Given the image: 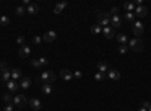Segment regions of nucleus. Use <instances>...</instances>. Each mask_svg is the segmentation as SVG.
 Listing matches in <instances>:
<instances>
[{
    "label": "nucleus",
    "instance_id": "obj_36",
    "mask_svg": "<svg viewBox=\"0 0 151 111\" xmlns=\"http://www.w3.org/2000/svg\"><path fill=\"white\" fill-rule=\"evenodd\" d=\"M150 105H151V104H150L148 101H143V102H142V108H147V110H148Z\"/></svg>",
    "mask_w": 151,
    "mask_h": 111
},
{
    "label": "nucleus",
    "instance_id": "obj_38",
    "mask_svg": "<svg viewBox=\"0 0 151 111\" xmlns=\"http://www.w3.org/2000/svg\"><path fill=\"white\" fill-rule=\"evenodd\" d=\"M74 75H76V78H82V71H76V72H74Z\"/></svg>",
    "mask_w": 151,
    "mask_h": 111
},
{
    "label": "nucleus",
    "instance_id": "obj_41",
    "mask_svg": "<svg viewBox=\"0 0 151 111\" xmlns=\"http://www.w3.org/2000/svg\"><path fill=\"white\" fill-rule=\"evenodd\" d=\"M148 111H151V105H150V108H148Z\"/></svg>",
    "mask_w": 151,
    "mask_h": 111
},
{
    "label": "nucleus",
    "instance_id": "obj_3",
    "mask_svg": "<svg viewBox=\"0 0 151 111\" xmlns=\"http://www.w3.org/2000/svg\"><path fill=\"white\" fill-rule=\"evenodd\" d=\"M128 48H132L135 53H141V51H143V42H142V39L133 38L132 41L128 42Z\"/></svg>",
    "mask_w": 151,
    "mask_h": 111
},
{
    "label": "nucleus",
    "instance_id": "obj_11",
    "mask_svg": "<svg viewBox=\"0 0 151 111\" xmlns=\"http://www.w3.org/2000/svg\"><path fill=\"white\" fill-rule=\"evenodd\" d=\"M56 32H53V30H50V32H47V33H44V36H42V41H45V42H53V41H56Z\"/></svg>",
    "mask_w": 151,
    "mask_h": 111
},
{
    "label": "nucleus",
    "instance_id": "obj_8",
    "mask_svg": "<svg viewBox=\"0 0 151 111\" xmlns=\"http://www.w3.org/2000/svg\"><path fill=\"white\" fill-rule=\"evenodd\" d=\"M11 78V71L9 69H0V81L2 83H8Z\"/></svg>",
    "mask_w": 151,
    "mask_h": 111
},
{
    "label": "nucleus",
    "instance_id": "obj_15",
    "mask_svg": "<svg viewBox=\"0 0 151 111\" xmlns=\"http://www.w3.org/2000/svg\"><path fill=\"white\" fill-rule=\"evenodd\" d=\"M29 105H30V108L32 110H41V101L39 99H36V98H32V99L29 101Z\"/></svg>",
    "mask_w": 151,
    "mask_h": 111
},
{
    "label": "nucleus",
    "instance_id": "obj_18",
    "mask_svg": "<svg viewBox=\"0 0 151 111\" xmlns=\"http://www.w3.org/2000/svg\"><path fill=\"white\" fill-rule=\"evenodd\" d=\"M97 68H98V72H103V74H107V71H109V66L106 62H98Z\"/></svg>",
    "mask_w": 151,
    "mask_h": 111
},
{
    "label": "nucleus",
    "instance_id": "obj_13",
    "mask_svg": "<svg viewBox=\"0 0 151 111\" xmlns=\"http://www.w3.org/2000/svg\"><path fill=\"white\" fill-rule=\"evenodd\" d=\"M106 75L110 78V80H113V81H116V80H120V78H121L120 71H116V69H109Z\"/></svg>",
    "mask_w": 151,
    "mask_h": 111
},
{
    "label": "nucleus",
    "instance_id": "obj_10",
    "mask_svg": "<svg viewBox=\"0 0 151 111\" xmlns=\"http://www.w3.org/2000/svg\"><path fill=\"white\" fill-rule=\"evenodd\" d=\"M6 87H8V90H9L11 93H15L17 90L20 89V84L17 81H14V80H9L8 83H6Z\"/></svg>",
    "mask_w": 151,
    "mask_h": 111
},
{
    "label": "nucleus",
    "instance_id": "obj_37",
    "mask_svg": "<svg viewBox=\"0 0 151 111\" xmlns=\"http://www.w3.org/2000/svg\"><path fill=\"white\" fill-rule=\"evenodd\" d=\"M110 12H112L110 15H118V8H116V6H113V8L110 9Z\"/></svg>",
    "mask_w": 151,
    "mask_h": 111
},
{
    "label": "nucleus",
    "instance_id": "obj_2",
    "mask_svg": "<svg viewBox=\"0 0 151 111\" xmlns=\"http://www.w3.org/2000/svg\"><path fill=\"white\" fill-rule=\"evenodd\" d=\"M97 20H98V24H100L101 27H107V26H110V14H107V12L98 11Z\"/></svg>",
    "mask_w": 151,
    "mask_h": 111
},
{
    "label": "nucleus",
    "instance_id": "obj_28",
    "mask_svg": "<svg viewBox=\"0 0 151 111\" xmlns=\"http://www.w3.org/2000/svg\"><path fill=\"white\" fill-rule=\"evenodd\" d=\"M9 21H11L9 17H6V15H2V17H0V24H2V26H8Z\"/></svg>",
    "mask_w": 151,
    "mask_h": 111
},
{
    "label": "nucleus",
    "instance_id": "obj_20",
    "mask_svg": "<svg viewBox=\"0 0 151 111\" xmlns=\"http://www.w3.org/2000/svg\"><path fill=\"white\" fill-rule=\"evenodd\" d=\"M122 9L126 11V12H135L136 5H135L133 2H127V3H124V5H122Z\"/></svg>",
    "mask_w": 151,
    "mask_h": 111
},
{
    "label": "nucleus",
    "instance_id": "obj_34",
    "mask_svg": "<svg viewBox=\"0 0 151 111\" xmlns=\"http://www.w3.org/2000/svg\"><path fill=\"white\" fill-rule=\"evenodd\" d=\"M17 44L20 45V47H23V44H24V36H18V38H17Z\"/></svg>",
    "mask_w": 151,
    "mask_h": 111
},
{
    "label": "nucleus",
    "instance_id": "obj_26",
    "mask_svg": "<svg viewBox=\"0 0 151 111\" xmlns=\"http://www.w3.org/2000/svg\"><path fill=\"white\" fill-rule=\"evenodd\" d=\"M91 32H92L94 35H100L101 32H103V27H101L100 24H94L92 27H91Z\"/></svg>",
    "mask_w": 151,
    "mask_h": 111
},
{
    "label": "nucleus",
    "instance_id": "obj_7",
    "mask_svg": "<svg viewBox=\"0 0 151 111\" xmlns=\"http://www.w3.org/2000/svg\"><path fill=\"white\" fill-rule=\"evenodd\" d=\"M122 17L120 15H110V24H112V27L113 29H118V27H121L122 26Z\"/></svg>",
    "mask_w": 151,
    "mask_h": 111
},
{
    "label": "nucleus",
    "instance_id": "obj_27",
    "mask_svg": "<svg viewBox=\"0 0 151 111\" xmlns=\"http://www.w3.org/2000/svg\"><path fill=\"white\" fill-rule=\"evenodd\" d=\"M26 12H27V9H26V6H18V8L15 9V14L18 15V17H21V15H24Z\"/></svg>",
    "mask_w": 151,
    "mask_h": 111
},
{
    "label": "nucleus",
    "instance_id": "obj_1",
    "mask_svg": "<svg viewBox=\"0 0 151 111\" xmlns=\"http://www.w3.org/2000/svg\"><path fill=\"white\" fill-rule=\"evenodd\" d=\"M55 81H56V74L51 72V71H44L38 77V83L41 84H53Z\"/></svg>",
    "mask_w": 151,
    "mask_h": 111
},
{
    "label": "nucleus",
    "instance_id": "obj_25",
    "mask_svg": "<svg viewBox=\"0 0 151 111\" xmlns=\"http://www.w3.org/2000/svg\"><path fill=\"white\" fill-rule=\"evenodd\" d=\"M30 78H21V83H20V87L21 89H29L30 87Z\"/></svg>",
    "mask_w": 151,
    "mask_h": 111
},
{
    "label": "nucleus",
    "instance_id": "obj_42",
    "mask_svg": "<svg viewBox=\"0 0 151 111\" xmlns=\"http://www.w3.org/2000/svg\"><path fill=\"white\" fill-rule=\"evenodd\" d=\"M15 111H21V110H15Z\"/></svg>",
    "mask_w": 151,
    "mask_h": 111
},
{
    "label": "nucleus",
    "instance_id": "obj_12",
    "mask_svg": "<svg viewBox=\"0 0 151 111\" xmlns=\"http://www.w3.org/2000/svg\"><path fill=\"white\" fill-rule=\"evenodd\" d=\"M61 77H62L64 81L70 83L71 80H73V72H71L70 69H62V71H61Z\"/></svg>",
    "mask_w": 151,
    "mask_h": 111
},
{
    "label": "nucleus",
    "instance_id": "obj_6",
    "mask_svg": "<svg viewBox=\"0 0 151 111\" xmlns=\"http://www.w3.org/2000/svg\"><path fill=\"white\" fill-rule=\"evenodd\" d=\"M143 32H145V27H143V24L141 21H135L133 23V33L136 36H141L143 35Z\"/></svg>",
    "mask_w": 151,
    "mask_h": 111
},
{
    "label": "nucleus",
    "instance_id": "obj_32",
    "mask_svg": "<svg viewBox=\"0 0 151 111\" xmlns=\"http://www.w3.org/2000/svg\"><path fill=\"white\" fill-rule=\"evenodd\" d=\"M127 50H128V47H127V45H121V47H120V50H118V51H120L121 54H126V53H127Z\"/></svg>",
    "mask_w": 151,
    "mask_h": 111
},
{
    "label": "nucleus",
    "instance_id": "obj_14",
    "mask_svg": "<svg viewBox=\"0 0 151 111\" xmlns=\"http://www.w3.org/2000/svg\"><path fill=\"white\" fill-rule=\"evenodd\" d=\"M30 54V48L27 47V45H23V47H20V50H18V56L21 57V59H26Z\"/></svg>",
    "mask_w": 151,
    "mask_h": 111
},
{
    "label": "nucleus",
    "instance_id": "obj_5",
    "mask_svg": "<svg viewBox=\"0 0 151 111\" xmlns=\"http://www.w3.org/2000/svg\"><path fill=\"white\" fill-rule=\"evenodd\" d=\"M135 17H139V18H143V17H147L148 15V8L147 6H136V9H135Z\"/></svg>",
    "mask_w": 151,
    "mask_h": 111
},
{
    "label": "nucleus",
    "instance_id": "obj_17",
    "mask_svg": "<svg viewBox=\"0 0 151 111\" xmlns=\"http://www.w3.org/2000/svg\"><path fill=\"white\" fill-rule=\"evenodd\" d=\"M11 78L14 81L20 80V78H23V72H21V69H12L11 71Z\"/></svg>",
    "mask_w": 151,
    "mask_h": 111
},
{
    "label": "nucleus",
    "instance_id": "obj_4",
    "mask_svg": "<svg viewBox=\"0 0 151 111\" xmlns=\"http://www.w3.org/2000/svg\"><path fill=\"white\" fill-rule=\"evenodd\" d=\"M12 104H14L15 107H18V108H24L26 105H27V101H26V96L24 95H15Z\"/></svg>",
    "mask_w": 151,
    "mask_h": 111
},
{
    "label": "nucleus",
    "instance_id": "obj_9",
    "mask_svg": "<svg viewBox=\"0 0 151 111\" xmlns=\"http://www.w3.org/2000/svg\"><path fill=\"white\" fill-rule=\"evenodd\" d=\"M103 33H104V36H106L107 39H113V38L116 36L115 29L110 27V26H107V27H103Z\"/></svg>",
    "mask_w": 151,
    "mask_h": 111
},
{
    "label": "nucleus",
    "instance_id": "obj_39",
    "mask_svg": "<svg viewBox=\"0 0 151 111\" xmlns=\"http://www.w3.org/2000/svg\"><path fill=\"white\" fill-rule=\"evenodd\" d=\"M0 69H8V65L5 62H0Z\"/></svg>",
    "mask_w": 151,
    "mask_h": 111
},
{
    "label": "nucleus",
    "instance_id": "obj_40",
    "mask_svg": "<svg viewBox=\"0 0 151 111\" xmlns=\"http://www.w3.org/2000/svg\"><path fill=\"white\" fill-rule=\"evenodd\" d=\"M137 111H148V110H147V108H142V107H141V108L137 110Z\"/></svg>",
    "mask_w": 151,
    "mask_h": 111
},
{
    "label": "nucleus",
    "instance_id": "obj_19",
    "mask_svg": "<svg viewBox=\"0 0 151 111\" xmlns=\"http://www.w3.org/2000/svg\"><path fill=\"white\" fill-rule=\"evenodd\" d=\"M67 6H68V3H67V2H61V3H57V5L55 6L53 12H55V14H61V12H62L65 8H67Z\"/></svg>",
    "mask_w": 151,
    "mask_h": 111
},
{
    "label": "nucleus",
    "instance_id": "obj_33",
    "mask_svg": "<svg viewBox=\"0 0 151 111\" xmlns=\"http://www.w3.org/2000/svg\"><path fill=\"white\" fill-rule=\"evenodd\" d=\"M14 104H8V105H6L5 108H3V111H14Z\"/></svg>",
    "mask_w": 151,
    "mask_h": 111
},
{
    "label": "nucleus",
    "instance_id": "obj_23",
    "mask_svg": "<svg viewBox=\"0 0 151 111\" xmlns=\"http://www.w3.org/2000/svg\"><path fill=\"white\" fill-rule=\"evenodd\" d=\"M115 38H116V41L120 42L121 45H126V44H127V41H128V38H127L126 35H124V33H120V35H116Z\"/></svg>",
    "mask_w": 151,
    "mask_h": 111
},
{
    "label": "nucleus",
    "instance_id": "obj_29",
    "mask_svg": "<svg viewBox=\"0 0 151 111\" xmlns=\"http://www.w3.org/2000/svg\"><path fill=\"white\" fill-rule=\"evenodd\" d=\"M104 77H106V74H103V72H97V74H95V81H103V80H104Z\"/></svg>",
    "mask_w": 151,
    "mask_h": 111
},
{
    "label": "nucleus",
    "instance_id": "obj_21",
    "mask_svg": "<svg viewBox=\"0 0 151 111\" xmlns=\"http://www.w3.org/2000/svg\"><path fill=\"white\" fill-rule=\"evenodd\" d=\"M122 20H124V21H127V23H135V14H133V12H126L124 17H122Z\"/></svg>",
    "mask_w": 151,
    "mask_h": 111
},
{
    "label": "nucleus",
    "instance_id": "obj_24",
    "mask_svg": "<svg viewBox=\"0 0 151 111\" xmlns=\"http://www.w3.org/2000/svg\"><path fill=\"white\" fill-rule=\"evenodd\" d=\"M12 101H14V96H12L11 92H8V93L3 95V102L6 104V105H8V104H12Z\"/></svg>",
    "mask_w": 151,
    "mask_h": 111
},
{
    "label": "nucleus",
    "instance_id": "obj_31",
    "mask_svg": "<svg viewBox=\"0 0 151 111\" xmlns=\"http://www.w3.org/2000/svg\"><path fill=\"white\" fill-rule=\"evenodd\" d=\"M39 63H41V68H42V66H47V65H49V60L45 57H41V59H39Z\"/></svg>",
    "mask_w": 151,
    "mask_h": 111
},
{
    "label": "nucleus",
    "instance_id": "obj_30",
    "mask_svg": "<svg viewBox=\"0 0 151 111\" xmlns=\"http://www.w3.org/2000/svg\"><path fill=\"white\" fill-rule=\"evenodd\" d=\"M30 63H32V66H33L35 69H39V68H41V63H39V59H35V60H32Z\"/></svg>",
    "mask_w": 151,
    "mask_h": 111
},
{
    "label": "nucleus",
    "instance_id": "obj_22",
    "mask_svg": "<svg viewBox=\"0 0 151 111\" xmlns=\"http://www.w3.org/2000/svg\"><path fill=\"white\" fill-rule=\"evenodd\" d=\"M41 90H42L44 95H51V92H53V86H51V84H42Z\"/></svg>",
    "mask_w": 151,
    "mask_h": 111
},
{
    "label": "nucleus",
    "instance_id": "obj_16",
    "mask_svg": "<svg viewBox=\"0 0 151 111\" xmlns=\"http://www.w3.org/2000/svg\"><path fill=\"white\" fill-rule=\"evenodd\" d=\"M26 9H27V14H30V15H35V14H38V12H39V6H38L36 3H30V5H29Z\"/></svg>",
    "mask_w": 151,
    "mask_h": 111
},
{
    "label": "nucleus",
    "instance_id": "obj_35",
    "mask_svg": "<svg viewBox=\"0 0 151 111\" xmlns=\"http://www.w3.org/2000/svg\"><path fill=\"white\" fill-rule=\"evenodd\" d=\"M41 41H42V38H41V36H35V38H33V44H36V45H38V44H41Z\"/></svg>",
    "mask_w": 151,
    "mask_h": 111
}]
</instances>
